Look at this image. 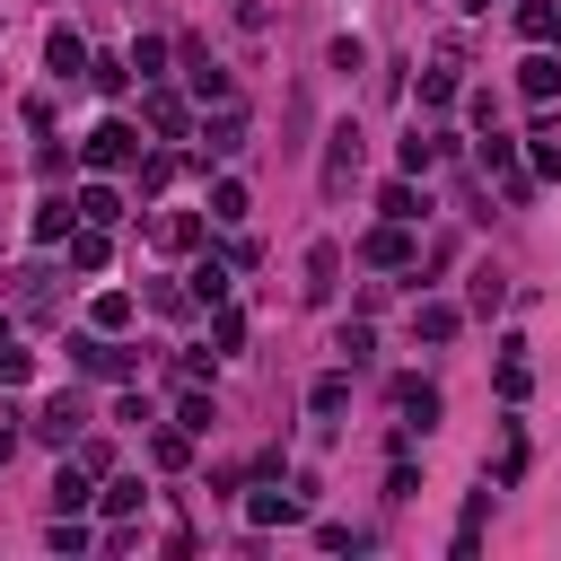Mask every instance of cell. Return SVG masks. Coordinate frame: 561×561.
Segmentation results:
<instances>
[{
    "instance_id": "9c48e42d",
    "label": "cell",
    "mask_w": 561,
    "mask_h": 561,
    "mask_svg": "<svg viewBox=\"0 0 561 561\" xmlns=\"http://www.w3.org/2000/svg\"><path fill=\"white\" fill-rule=\"evenodd\" d=\"M79 421H88V412H79V394H53V403L35 412V438H44V447H70V438H79Z\"/></svg>"
},
{
    "instance_id": "5b68a950",
    "label": "cell",
    "mask_w": 561,
    "mask_h": 561,
    "mask_svg": "<svg viewBox=\"0 0 561 561\" xmlns=\"http://www.w3.org/2000/svg\"><path fill=\"white\" fill-rule=\"evenodd\" d=\"M307 508H316V500H307L298 482H289V491H245V526H254V535H263V526H289V517H307Z\"/></svg>"
},
{
    "instance_id": "8d00e7d4",
    "label": "cell",
    "mask_w": 561,
    "mask_h": 561,
    "mask_svg": "<svg viewBox=\"0 0 561 561\" xmlns=\"http://www.w3.org/2000/svg\"><path fill=\"white\" fill-rule=\"evenodd\" d=\"M140 500H149V491H140V482H131V473H123V482H105V517H131V508H140Z\"/></svg>"
},
{
    "instance_id": "b9f144b4",
    "label": "cell",
    "mask_w": 561,
    "mask_h": 561,
    "mask_svg": "<svg viewBox=\"0 0 561 561\" xmlns=\"http://www.w3.org/2000/svg\"><path fill=\"white\" fill-rule=\"evenodd\" d=\"M26 377H35V359H26V351H9V342H0V386H26Z\"/></svg>"
},
{
    "instance_id": "44dd1931",
    "label": "cell",
    "mask_w": 561,
    "mask_h": 561,
    "mask_svg": "<svg viewBox=\"0 0 561 561\" xmlns=\"http://www.w3.org/2000/svg\"><path fill=\"white\" fill-rule=\"evenodd\" d=\"M184 456H193V430H149V465L158 473H175Z\"/></svg>"
},
{
    "instance_id": "2e32d148",
    "label": "cell",
    "mask_w": 561,
    "mask_h": 561,
    "mask_svg": "<svg viewBox=\"0 0 561 561\" xmlns=\"http://www.w3.org/2000/svg\"><path fill=\"white\" fill-rule=\"evenodd\" d=\"M79 219H88V228H114V219H123V193H114V184H79Z\"/></svg>"
},
{
    "instance_id": "1f68e13d",
    "label": "cell",
    "mask_w": 561,
    "mask_h": 561,
    "mask_svg": "<svg viewBox=\"0 0 561 561\" xmlns=\"http://www.w3.org/2000/svg\"><path fill=\"white\" fill-rule=\"evenodd\" d=\"M210 421H219V412H210V394H184V403H175V430H193V438H210Z\"/></svg>"
},
{
    "instance_id": "4316f807",
    "label": "cell",
    "mask_w": 561,
    "mask_h": 561,
    "mask_svg": "<svg viewBox=\"0 0 561 561\" xmlns=\"http://www.w3.org/2000/svg\"><path fill=\"white\" fill-rule=\"evenodd\" d=\"M500 351H508V359H500V394H508V403H517V394H526V386H535V377H526V342H500Z\"/></svg>"
},
{
    "instance_id": "5bb4252c",
    "label": "cell",
    "mask_w": 561,
    "mask_h": 561,
    "mask_svg": "<svg viewBox=\"0 0 561 561\" xmlns=\"http://www.w3.org/2000/svg\"><path fill=\"white\" fill-rule=\"evenodd\" d=\"M517 35L526 44H552L561 35V0H517Z\"/></svg>"
},
{
    "instance_id": "d4e9b609",
    "label": "cell",
    "mask_w": 561,
    "mask_h": 561,
    "mask_svg": "<svg viewBox=\"0 0 561 561\" xmlns=\"http://www.w3.org/2000/svg\"><path fill=\"white\" fill-rule=\"evenodd\" d=\"M377 210H386V219H421V193H412V175H394V184L377 193Z\"/></svg>"
},
{
    "instance_id": "4fadbf2b",
    "label": "cell",
    "mask_w": 561,
    "mask_h": 561,
    "mask_svg": "<svg viewBox=\"0 0 561 561\" xmlns=\"http://www.w3.org/2000/svg\"><path fill=\"white\" fill-rule=\"evenodd\" d=\"M307 412H316V421H333V412H351V368H324V377L307 386Z\"/></svg>"
},
{
    "instance_id": "f546056e",
    "label": "cell",
    "mask_w": 561,
    "mask_h": 561,
    "mask_svg": "<svg viewBox=\"0 0 561 561\" xmlns=\"http://www.w3.org/2000/svg\"><path fill=\"white\" fill-rule=\"evenodd\" d=\"M131 175H140V193H167V184H175V158H167V149H149Z\"/></svg>"
},
{
    "instance_id": "3957f363",
    "label": "cell",
    "mask_w": 561,
    "mask_h": 561,
    "mask_svg": "<svg viewBox=\"0 0 561 561\" xmlns=\"http://www.w3.org/2000/svg\"><path fill=\"white\" fill-rule=\"evenodd\" d=\"M70 359H79L88 377H131V368H140V359H131L114 333H79V342H70Z\"/></svg>"
},
{
    "instance_id": "83f0119b",
    "label": "cell",
    "mask_w": 561,
    "mask_h": 561,
    "mask_svg": "<svg viewBox=\"0 0 561 561\" xmlns=\"http://www.w3.org/2000/svg\"><path fill=\"white\" fill-rule=\"evenodd\" d=\"M79 500H88V465H79V456H70V465H61V473H53V508H79Z\"/></svg>"
},
{
    "instance_id": "8fae6325",
    "label": "cell",
    "mask_w": 561,
    "mask_h": 561,
    "mask_svg": "<svg viewBox=\"0 0 561 561\" xmlns=\"http://www.w3.org/2000/svg\"><path fill=\"white\" fill-rule=\"evenodd\" d=\"M140 114H149V131H158V140H175V131L193 123V114H184V96H175V88H158V79H149V96H140Z\"/></svg>"
},
{
    "instance_id": "277c9868",
    "label": "cell",
    "mask_w": 561,
    "mask_h": 561,
    "mask_svg": "<svg viewBox=\"0 0 561 561\" xmlns=\"http://www.w3.org/2000/svg\"><path fill=\"white\" fill-rule=\"evenodd\" d=\"M394 412H403V438H430L438 430V386L430 377H403L394 386Z\"/></svg>"
},
{
    "instance_id": "7a4b0ae2",
    "label": "cell",
    "mask_w": 561,
    "mask_h": 561,
    "mask_svg": "<svg viewBox=\"0 0 561 561\" xmlns=\"http://www.w3.org/2000/svg\"><path fill=\"white\" fill-rule=\"evenodd\" d=\"M359 149H368V140H359V123H333V149H324V193H333V202L359 184Z\"/></svg>"
},
{
    "instance_id": "ee69618b",
    "label": "cell",
    "mask_w": 561,
    "mask_h": 561,
    "mask_svg": "<svg viewBox=\"0 0 561 561\" xmlns=\"http://www.w3.org/2000/svg\"><path fill=\"white\" fill-rule=\"evenodd\" d=\"M456 9H491V0H456Z\"/></svg>"
},
{
    "instance_id": "d6986e66",
    "label": "cell",
    "mask_w": 561,
    "mask_h": 561,
    "mask_svg": "<svg viewBox=\"0 0 561 561\" xmlns=\"http://www.w3.org/2000/svg\"><path fill=\"white\" fill-rule=\"evenodd\" d=\"M158 245H167V254H193V245H202V219H193V210H167V219H158Z\"/></svg>"
},
{
    "instance_id": "484cf974",
    "label": "cell",
    "mask_w": 561,
    "mask_h": 561,
    "mask_svg": "<svg viewBox=\"0 0 561 561\" xmlns=\"http://www.w3.org/2000/svg\"><path fill=\"white\" fill-rule=\"evenodd\" d=\"M88 324H96V333H123V324H131V298H123V289H105V298L88 307Z\"/></svg>"
},
{
    "instance_id": "f1b7e54d",
    "label": "cell",
    "mask_w": 561,
    "mask_h": 561,
    "mask_svg": "<svg viewBox=\"0 0 561 561\" xmlns=\"http://www.w3.org/2000/svg\"><path fill=\"white\" fill-rule=\"evenodd\" d=\"M421 105L447 114V105H456V70H421Z\"/></svg>"
},
{
    "instance_id": "603a6c76",
    "label": "cell",
    "mask_w": 561,
    "mask_h": 561,
    "mask_svg": "<svg viewBox=\"0 0 561 561\" xmlns=\"http://www.w3.org/2000/svg\"><path fill=\"white\" fill-rule=\"evenodd\" d=\"M473 158H482V175H517V140H500V123L482 131V149H473Z\"/></svg>"
},
{
    "instance_id": "d6a6232c",
    "label": "cell",
    "mask_w": 561,
    "mask_h": 561,
    "mask_svg": "<svg viewBox=\"0 0 561 561\" xmlns=\"http://www.w3.org/2000/svg\"><path fill=\"white\" fill-rule=\"evenodd\" d=\"M131 70H140V79H167V44L140 35V44H131Z\"/></svg>"
},
{
    "instance_id": "ba28073f",
    "label": "cell",
    "mask_w": 561,
    "mask_h": 561,
    "mask_svg": "<svg viewBox=\"0 0 561 561\" xmlns=\"http://www.w3.org/2000/svg\"><path fill=\"white\" fill-rule=\"evenodd\" d=\"M368 263H386V272H403L412 263V219H386V228H368V245H359Z\"/></svg>"
},
{
    "instance_id": "74e56055",
    "label": "cell",
    "mask_w": 561,
    "mask_h": 561,
    "mask_svg": "<svg viewBox=\"0 0 561 561\" xmlns=\"http://www.w3.org/2000/svg\"><path fill=\"white\" fill-rule=\"evenodd\" d=\"M430 158H438V131H412V140H403V175H421Z\"/></svg>"
},
{
    "instance_id": "60d3db41",
    "label": "cell",
    "mask_w": 561,
    "mask_h": 561,
    "mask_svg": "<svg viewBox=\"0 0 561 561\" xmlns=\"http://www.w3.org/2000/svg\"><path fill=\"white\" fill-rule=\"evenodd\" d=\"M333 351H342V359H351V368H359V359H368V351H377V342H368V324H342V342H333Z\"/></svg>"
},
{
    "instance_id": "30bf717a",
    "label": "cell",
    "mask_w": 561,
    "mask_h": 561,
    "mask_svg": "<svg viewBox=\"0 0 561 561\" xmlns=\"http://www.w3.org/2000/svg\"><path fill=\"white\" fill-rule=\"evenodd\" d=\"M44 61H53V79H88V61H96V53H88L70 26H53V35H44Z\"/></svg>"
},
{
    "instance_id": "e575fe53",
    "label": "cell",
    "mask_w": 561,
    "mask_h": 561,
    "mask_svg": "<svg viewBox=\"0 0 561 561\" xmlns=\"http://www.w3.org/2000/svg\"><path fill=\"white\" fill-rule=\"evenodd\" d=\"M193 298L219 307V298H228V263H202V272H193Z\"/></svg>"
},
{
    "instance_id": "ab89813d",
    "label": "cell",
    "mask_w": 561,
    "mask_h": 561,
    "mask_svg": "<svg viewBox=\"0 0 561 561\" xmlns=\"http://www.w3.org/2000/svg\"><path fill=\"white\" fill-rule=\"evenodd\" d=\"M316 543H324V552H359L368 535H359V526H333V517H324V526H316Z\"/></svg>"
},
{
    "instance_id": "d590c367",
    "label": "cell",
    "mask_w": 561,
    "mask_h": 561,
    "mask_svg": "<svg viewBox=\"0 0 561 561\" xmlns=\"http://www.w3.org/2000/svg\"><path fill=\"white\" fill-rule=\"evenodd\" d=\"M500 298H508V280H500V272H491V263H482V272H473V316H491V307H500Z\"/></svg>"
},
{
    "instance_id": "ffe728a7",
    "label": "cell",
    "mask_w": 561,
    "mask_h": 561,
    "mask_svg": "<svg viewBox=\"0 0 561 561\" xmlns=\"http://www.w3.org/2000/svg\"><path fill=\"white\" fill-rule=\"evenodd\" d=\"M70 272H105V228H70Z\"/></svg>"
},
{
    "instance_id": "6da1fadb",
    "label": "cell",
    "mask_w": 561,
    "mask_h": 561,
    "mask_svg": "<svg viewBox=\"0 0 561 561\" xmlns=\"http://www.w3.org/2000/svg\"><path fill=\"white\" fill-rule=\"evenodd\" d=\"M79 158H88L96 175H123V167H140V131H131L123 114H105V123H96V131L79 140Z\"/></svg>"
},
{
    "instance_id": "cb8c5ba5",
    "label": "cell",
    "mask_w": 561,
    "mask_h": 561,
    "mask_svg": "<svg viewBox=\"0 0 561 561\" xmlns=\"http://www.w3.org/2000/svg\"><path fill=\"white\" fill-rule=\"evenodd\" d=\"M210 219H228V228L245 219V184H237V175H219V184H210Z\"/></svg>"
},
{
    "instance_id": "8992f818",
    "label": "cell",
    "mask_w": 561,
    "mask_h": 561,
    "mask_svg": "<svg viewBox=\"0 0 561 561\" xmlns=\"http://www.w3.org/2000/svg\"><path fill=\"white\" fill-rule=\"evenodd\" d=\"M298 289H307L316 307L342 289V245H333V237H316V245H307V280H298Z\"/></svg>"
},
{
    "instance_id": "52a82bcc",
    "label": "cell",
    "mask_w": 561,
    "mask_h": 561,
    "mask_svg": "<svg viewBox=\"0 0 561 561\" xmlns=\"http://www.w3.org/2000/svg\"><path fill=\"white\" fill-rule=\"evenodd\" d=\"M202 140H210V158H237V149L254 140V123H245V105L228 96V105H219V123H202Z\"/></svg>"
},
{
    "instance_id": "836d02e7",
    "label": "cell",
    "mask_w": 561,
    "mask_h": 561,
    "mask_svg": "<svg viewBox=\"0 0 561 561\" xmlns=\"http://www.w3.org/2000/svg\"><path fill=\"white\" fill-rule=\"evenodd\" d=\"M324 61L351 79V70H368V44H359V35H333V53H324Z\"/></svg>"
},
{
    "instance_id": "e0dca14e",
    "label": "cell",
    "mask_w": 561,
    "mask_h": 561,
    "mask_svg": "<svg viewBox=\"0 0 561 561\" xmlns=\"http://www.w3.org/2000/svg\"><path fill=\"white\" fill-rule=\"evenodd\" d=\"M456 324H465V316H456L447 298H430V307H412V333H421V342H456Z\"/></svg>"
},
{
    "instance_id": "4dcf8cb0",
    "label": "cell",
    "mask_w": 561,
    "mask_h": 561,
    "mask_svg": "<svg viewBox=\"0 0 561 561\" xmlns=\"http://www.w3.org/2000/svg\"><path fill=\"white\" fill-rule=\"evenodd\" d=\"M237 342H245V316L219 298V316H210V351H237Z\"/></svg>"
},
{
    "instance_id": "f35d334b",
    "label": "cell",
    "mask_w": 561,
    "mask_h": 561,
    "mask_svg": "<svg viewBox=\"0 0 561 561\" xmlns=\"http://www.w3.org/2000/svg\"><path fill=\"white\" fill-rule=\"evenodd\" d=\"M35 175H44V184H61V175H70V149H61V140H44V149H35Z\"/></svg>"
},
{
    "instance_id": "ac0fdd59",
    "label": "cell",
    "mask_w": 561,
    "mask_h": 561,
    "mask_svg": "<svg viewBox=\"0 0 561 561\" xmlns=\"http://www.w3.org/2000/svg\"><path fill=\"white\" fill-rule=\"evenodd\" d=\"M131 79H140V70H131V53H123V61H114V53H105V61H88V88H96V96H123Z\"/></svg>"
},
{
    "instance_id": "7c38bea8",
    "label": "cell",
    "mask_w": 561,
    "mask_h": 561,
    "mask_svg": "<svg viewBox=\"0 0 561 561\" xmlns=\"http://www.w3.org/2000/svg\"><path fill=\"white\" fill-rule=\"evenodd\" d=\"M70 228H79V202H70V193H44V202H35V237H44V245H70Z\"/></svg>"
},
{
    "instance_id": "7bdbcfd3",
    "label": "cell",
    "mask_w": 561,
    "mask_h": 561,
    "mask_svg": "<svg viewBox=\"0 0 561 561\" xmlns=\"http://www.w3.org/2000/svg\"><path fill=\"white\" fill-rule=\"evenodd\" d=\"M9 456H18V438H9V430H0V465H9Z\"/></svg>"
},
{
    "instance_id": "9a60e30c",
    "label": "cell",
    "mask_w": 561,
    "mask_h": 561,
    "mask_svg": "<svg viewBox=\"0 0 561 561\" xmlns=\"http://www.w3.org/2000/svg\"><path fill=\"white\" fill-rule=\"evenodd\" d=\"M517 88H526V96L543 105V96L561 88V61H552V53H526V61H517Z\"/></svg>"
},
{
    "instance_id": "7402d4cb",
    "label": "cell",
    "mask_w": 561,
    "mask_h": 561,
    "mask_svg": "<svg viewBox=\"0 0 561 561\" xmlns=\"http://www.w3.org/2000/svg\"><path fill=\"white\" fill-rule=\"evenodd\" d=\"M482 517H491V482H482V491L465 500V517H456V561H465V552L482 543Z\"/></svg>"
}]
</instances>
